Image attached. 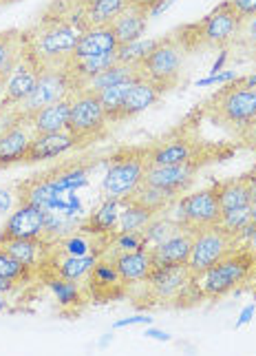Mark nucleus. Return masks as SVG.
<instances>
[{
  "label": "nucleus",
  "mask_w": 256,
  "mask_h": 356,
  "mask_svg": "<svg viewBox=\"0 0 256 356\" xmlns=\"http://www.w3.org/2000/svg\"><path fill=\"white\" fill-rule=\"evenodd\" d=\"M252 314H254V305H248V308H246V310H243L241 318H239V325H243V323H248Z\"/></svg>",
  "instance_id": "42"
},
{
  "label": "nucleus",
  "mask_w": 256,
  "mask_h": 356,
  "mask_svg": "<svg viewBox=\"0 0 256 356\" xmlns=\"http://www.w3.org/2000/svg\"><path fill=\"white\" fill-rule=\"evenodd\" d=\"M184 193H177V191H170V188H160V186H151V184L142 181L139 186L133 191L126 200L142 204L144 208H148L155 215H164L170 206H173Z\"/></svg>",
  "instance_id": "26"
},
{
  "label": "nucleus",
  "mask_w": 256,
  "mask_h": 356,
  "mask_svg": "<svg viewBox=\"0 0 256 356\" xmlns=\"http://www.w3.org/2000/svg\"><path fill=\"white\" fill-rule=\"evenodd\" d=\"M243 20L246 18L234 9L232 0H223L201 20L181 24L175 31H170V35L181 44L186 54L214 51V49H228L232 44Z\"/></svg>",
  "instance_id": "2"
},
{
  "label": "nucleus",
  "mask_w": 256,
  "mask_h": 356,
  "mask_svg": "<svg viewBox=\"0 0 256 356\" xmlns=\"http://www.w3.org/2000/svg\"><path fill=\"white\" fill-rule=\"evenodd\" d=\"M5 87H7V73H0V100L5 95Z\"/></svg>",
  "instance_id": "44"
},
{
  "label": "nucleus",
  "mask_w": 256,
  "mask_h": 356,
  "mask_svg": "<svg viewBox=\"0 0 256 356\" xmlns=\"http://www.w3.org/2000/svg\"><path fill=\"white\" fill-rule=\"evenodd\" d=\"M146 337H153V339H157V341H168V339H170V334H166V332H157V330H148V332H146Z\"/></svg>",
  "instance_id": "43"
},
{
  "label": "nucleus",
  "mask_w": 256,
  "mask_h": 356,
  "mask_svg": "<svg viewBox=\"0 0 256 356\" xmlns=\"http://www.w3.org/2000/svg\"><path fill=\"white\" fill-rule=\"evenodd\" d=\"M84 288L93 303H111L119 299H128V284L113 261V257L104 252L95 261L91 273L84 279Z\"/></svg>",
  "instance_id": "13"
},
{
  "label": "nucleus",
  "mask_w": 256,
  "mask_h": 356,
  "mask_svg": "<svg viewBox=\"0 0 256 356\" xmlns=\"http://www.w3.org/2000/svg\"><path fill=\"white\" fill-rule=\"evenodd\" d=\"M142 78L139 71L135 65H121V63H115L113 67L104 69L102 73H97L93 80H89L84 84L82 91H91V93H100L102 89H108L113 87V84H119V82H133Z\"/></svg>",
  "instance_id": "29"
},
{
  "label": "nucleus",
  "mask_w": 256,
  "mask_h": 356,
  "mask_svg": "<svg viewBox=\"0 0 256 356\" xmlns=\"http://www.w3.org/2000/svg\"><path fill=\"white\" fill-rule=\"evenodd\" d=\"M117 38L111 29V24L104 27H93L80 33V40L76 44L73 58H89V56H104V54H115L117 51Z\"/></svg>",
  "instance_id": "23"
},
{
  "label": "nucleus",
  "mask_w": 256,
  "mask_h": 356,
  "mask_svg": "<svg viewBox=\"0 0 256 356\" xmlns=\"http://www.w3.org/2000/svg\"><path fill=\"white\" fill-rule=\"evenodd\" d=\"M216 191H219V202H221V211H230V208H241V206L252 204L248 181L243 177L216 181Z\"/></svg>",
  "instance_id": "31"
},
{
  "label": "nucleus",
  "mask_w": 256,
  "mask_h": 356,
  "mask_svg": "<svg viewBox=\"0 0 256 356\" xmlns=\"http://www.w3.org/2000/svg\"><path fill=\"white\" fill-rule=\"evenodd\" d=\"M135 323H151L148 316H133V318H124V321H117L115 327H124V325H135Z\"/></svg>",
  "instance_id": "41"
},
{
  "label": "nucleus",
  "mask_w": 256,
  "mask_h": 356,
  "mask_svg": "<svg viewBox=\"0 0 256 356\" xmlns=\"http://www.w3.org/2000/svg\"><path fill=\"white\" fill-rule=\"evenodd\" d=\"M40 71H42V67L22 49V58L18 60V65L11 69V73L7 76V87H5L3 100H0V108L7 113L16 111V108L33 93L35 84H38V78H40Z\"/></svg>",
  "instance_id": "14"
},
{
  "label": "nucleus",
  "mask_w": 256,
  "mask_h": 356,
  "mask_svg": "<svg viewBox=\"0 0 256 356\" xmlns=\"http://www.w3.org/2000/svg\"><path fill=\"white\" fill-rule=\"evenodd\" d=\"M80 31L69 22L40 16L31 27L22 29V44L35 63L42 69L67 67L73 58Z\"/></svg>",
  "instance_id": "3"
},
{
  "label": "nucleus",
  "mask_w": 256,
  "mask_h": 356,
  "mask_svg": "<svg viewBox=\"0 0 256 356\" xmlns=\"http://www.w3.org/2000/svg\"><path fill=\"white\" fill-rule=\"evenodd\" d=\"M199 108H194L175 129H170L160 140L148 144V166H175V164H212L221 162L234 149H228L225 144H212L201 138L199 133Z\"/></svg>",
  "instance_id": "1"
},
{
  "label": "nucleus",
  "mask_w": 256,
  "mask_h": 356,
  "mask_svg": "<svg viewBox=\"0 0 256 356\" xmlns=\"http://www.w3.org/2000/svg\"><path fill=\"white\" fill-rule=\"evenodd\" d=\"M71 97V115L67 131L76 138V151L87 149V146L100 142L108 133V115L100 102L97 93L78 91Z\"/></svg>",
  "instance_id": "9"
},
{
  "label": "nucleus",
  "mask_w": 256,
  "mask_h": 356,
  "mask_svg": "<svg viewBox=\"0 0 256 356\" xmlns=\"http://www.w3.org/2000/svg\"><path fill=\"white\" fill-rule=\"evenodd\" d=\"M5 122H7V111H3V108H0V129L5 127Z\"/></svg>",
  "instance_id": "47"
},
{
  "label": "nucleus",
  "mask_w": 256,
  "mask_h": 356,
  "mask_svg": "<svg viewBox=\"0 0 256 356\" xmlns=\"http://www.w3.org/2000/svg\"><path fill=\"white\" fill-rule=\"evenodd\" d=\"M148 18L151 14L144 11L139 7H133L128 5L117 18H113L111 22V29L115 33V38L119 44H128V42H135L142 40L146 29H148Z\"/></svg>",
  "instance_id": "24"
},
{
  "label": "nucleus",
  "mask_w": 256,
  "mask_h": 356,
  "mask_svg": "<svg viewBox=\"0 0 256 356\" xmlns=\"http://www.w3.org/2000/svg\"><path fill=\"white\" fill-rule=\"evenodd\" d=\"M42 284L53 292V297L58 299L60 312L67 316H76L84 310V305L91 303L84 281H71L62 277H40Z\"/></svg>",
  "instance_id": "19"
},
{
  "label": "nucleus",
  "mask_w": 256,
  "mask_h": 356,
  "mask_svg": "<svg viewBox=\"0 0 256 356\" xmlns=\"http://www.w3.org/2000/svg\"><path fill=\"white\" fill-rule=\"evenodd\" d=\"M108 254L113 257L119 275L124 277V281L128 284V294L133 290H137L153 270V257H151V250H146V248H135L126 252H108Z\"/></svg>",
  "instance_id": "21"
},
{
  "label": "nucleus",
  "mask_w": 256,
  "mask_h": 356,
  "mask_svg": "<svg viewBox=\"0 0 256 356\" xmlns=\"http://www.w3.org/2000/svg\"><path fill=\"white\" fill-rule=\"evenodd\" d=\"M69 115H71V97H65V100L35 111L33 115H29L22 122H27L33 133H56V131L67 129Z\"/></svg>",
  "instance_id": "25"
},
{
  "label": "nucleus",
  "mask_w": 256,
  "mask_h": 356,
  "mask_svg": "<svg viewBox=\"0 0 256 356\" xmlns=\"http://www.w3.org/2000/svg\"><path fill=\"white\" fill-rule=\"evenodd\" d=\"M192 239H194V232H190V230H179L177 235L168 237L162 243H157L155 248H151L153 266L188 264L190 252H192Z\"/></svg>",
  "instance_id": "22"
},
{
  "label": "nucleus",
  "mask_w": 256,
  "mask_h": 356,
  "mask_svg": "<svg viewBox=\"0 0 256 356\" xmlns=\"http://www.w3.org/2000/svg\"><path fill=\"white\" fill-rule=\"evenodd\" d=\"M126 3L133 5V7H139L144 11H148V14H155V11L162 9L164 0H126Z\"/></svg>",
  "instance_id": "39"
},
{
  "label": "nucleus",
  "mask_w": 256,
  "mask_h": 356,
  "mask_svg": "<svg viewBox=\"0 0 256 356\" xmlns=\"http://www.w3.org/2000/svg\"><path fill=\"white\" fill-rule=\"evenodd\" d=\"M133 82H135V80H133ZM133 82H119V84H113V87L102 89L100 93H97V97H100V102H102L111 124H113V118L119 111V106H121V102H124V97H126Z\"/></svg>",
  "instance_id": "35"
},
{
  "label": "nucleus",
  "mask_w": 256,
  "mask_h": 356,
  "mask_svg": "<svg viewBox=\"0 0 256 356\" xmlns=\"http://www.w3.org/2000/svg\"><path fill=\"white\" fill-rule=\"evenodd\" d=\"M192 273L188 264L153 266L144 284L128 294L137 308H175L179 294L190 284Z\"/></svg>",
  "instance_id": "6"
},
{
  "label": "nucleus",
  "mask_w": 256,
  "mask_h": 356,
  "mask_svg": "<svg viewBox=\"0 0 256 356\" xmlns=\"http://www.w3.org/2000/svg\"><path fill=\"white\" fill-rule=\"evenodd\" d=\"M119 208H121L119 200H106L93 215H89V219L80 228L93 232V235L115 237L117 222H119Z\"/></svg>",
  "instance_id": "28"
},
{
  "label": "nucleus",
  "mask_w": 256,
  "mask_h": 356,
  "mask_svg": "<svg viewBox=\"0 0 256 356\" xmlns=\"http://www.w3.org/2000/svg\"><path fill=\"white\" fill-rule=\"evenodd\" d=\"M201 168H203L201 164H194V162L175 164V166H148L146 168L144 181L151 184V186L186 193L188 186L194 181V175H197Z\"/></svg>",
  "instance_id": "20"
},
{
  "label": "nucleus",
  "mask_w": 256,
  "mask_h": 356,
  "mask_svg": "<svg viewBox=\"0 0 256 356\" xmlns=\"http://www.w3.org/2000/svg\"><path fill=\"white\" fill-rule=\"evenodd\" d=\"M203 294V301L223 299L232 292H246L248 284L254 292L256 288V252L248 245H241L234 252L223 257L205 273L192 277Z\"/></svg>",
  "instance_id": "5"
},
{
  "label": "nucleus",
  "mask_w": 256,
  "mask_h": 356,
  "mask_svg": "<svg viewBox=\"0 0 256 356\" xmlns=\"http://www.w3.org/2000/svg\"><path fill=\"white\" fill-rule=\"evenodd\" d=\"M254 297H256V288H254Z\"/></svg>",
  "instance_id": "49"
},
{
  "label": "nucleus",
  "mask_w": 256,
  "mask_h": 356,
  "mask_svg": "<svg viewBox=\"0 0 256 356\" xmlns=\"http://www.w3.org/2000/svg\"><path fill=\"white\" fill-rule=\"evenodd\" d=\"M3 248L18 259L20 264L33 268L35 273H38L40 264L44 261L46 257V250H49V241L44 237H33V239H11V241H5L0 243Z\"/></svg>",
  "instance_id": "27"
},
{
  "label": "nucleus",
  "mask_w": 256,
  "mask_h": 356,
  "mask_svg": "<svg viewBox=\"0 0 256 356\" xmlns=\"http://www.w3.org/2000/svg\"><path fill=\"white\" fill-rule=\"evenodd\" d=\"M71 87H73V82H71L67 67L42 69L33 93L16 108V111H9V113L14 118H18V120H27L35 111H40V108H44L49 104H56L60 100H65V97H69Z\"/></svg>",
  "instance_id": "12"
},
{
  "label": "nucleus",
  "mask_w": 256,
  "mask_h": 356,
  "mask_svg": "<svg viewBox=\"0 0 256 356\" xmlns=\"http://www.w3.org/2000/svg\"><path fill=\"white\" fill-rule=\"evenodd\" d=\"M18 288H20V286L16 284V281L0 277V294H11V292H16Z\"/></svg>",
  "instance_id": "40"
},
{
  "label": "nucleus",
  "mask_w": 256,
  "mask_h": 356,
  "mask_svg": "<svg viewBox=\"0 0 256 356\" xmlns=\"http://www.w3.org/2000/svg\"><path fill=\"white\" fill-rule=\"evenodd\" d=\"M186 56L188 54L181 49V44L168 33L164 38H157L155 47L137 63V71L142 78L151 80L155 87H160L162 93H168L179 87Z\"/></svg>",
  "instance_id": "7"
},
{
  "label": "nucleus",
  "mask_w": 256,
  "mask_h": 356,
  "mask_svg": "<svg viewBox=\"0 0 256 356\" xmlns=\"http://www.w3.org/2000/svg\"><path fill=\"white\" fill-rule=\"evenodd\" d=\"M31 140H33V131L27 122L7 113L5 127L0 129V170L14 164H24Z\"/></svg>",
  "instance_id": "16"
},
{
  "label": "nucleus",
  "mask_w": 256,
  "mask_h": 356,
  "mask_svg": "<svg viewBox=\"0 0 256 356\" xmlns=\"http://www.w3.org/2000/svg\"><path fill=\"white\" fill-rule=\"evenodd\" d=\"M7 294H0V312H3V310H7Z\"/></svg>",
  "instance_id": "46"
},
{
  "label": "nucleus",
  "mask_w": 256,
  "mask_h": 356,
  "mask_svg": "<svg viewBox=\"0 0 256 356\" xmlns=\"http://www.w3.org/2000/svg\"><path fill=\"white\" fill-rule=\"evenodd\" d=\"M49 208L35 204H18V208L7 217V222L0 230V243L11 239H33L42 237L46 228Z\"/></svg>",
  "instance_id": "15"
},
{
  "label": "nucleus",
  "mask_w": 256,
  "mask_h": 356,
  "mask_svg": "<svg viewBox=\"0 0 256 356\" xmlns=\"http://www.w3.org/2000/svg\"><path fill=\"white\" fill-rule=\"evenodd\" d=\"M170 208H175V213L170 217H173L181 228L190 232H197V230L219 224V219H221V213H223L221 202H219L216 184H212L208 188H201L197 193L181 195Z\"/></svg>",
  "instance_id": "11"
},
{
  "label": "nucleus",
  "mask_w": 256,
  "mask_h": 356,
  "mask_svg": "<svg viewBox=\"0 0 256 356\" xmlns=\"http://www.w3.org/2000/svg\"><path fill=\"white\" fill-rule=\"evenodd\" d=\"M241 245H246V243L241 241L237 232H230L219 224L197 230L194 232L192 252L188 259V268H190L192 277L205 273V270L212 268L216 261H221L230 252L241 248Z\"/></svg>",
  "instance_id": "10"
},
{
  "label": "nucleus",
  "mask_w": 256,
  "mask_h": 356,
  "mask_svg": "<svg viewBox=\"0 0 256 356\" xmlns=\"http://www.w3.org/2000/svg\"><path fill=\"white\" fill-rule=\"evenodd\" d=\"M71 151H76V138L65 129L56 133H33V140L29 144L24 164L44 162V159L62 157Z\"/></svg>",
  "instance_id": "17"
},
{
  "label": "nucleus",
  "mask_w": 256,
  "mask_h": 356,
  "mask_svg": "<svg viewBox=\"0 0 256 356\" xmlns=\"http://www.w3.org/2000/svg\"><path fill=\"white\" fill-rule=\"evenodd\" d=\"M250 224H254L252 222V204L241 206V208H230V211H223L221 213V219H219V226H223L230 232H237L239 237H241V230L248 228Z\"/></svg>",
  "instance_id": "36"
},
{
  "label": "nucleus",
  "mask_w": 256,
  "mask_h": 356,
  "mask_svg": "<svg viewBox=\"0 0 256 356\" xmlns=\"http://www.w3.org/2000/svg\"><path fill=\"white\" fill-rule=\"evenodd\" d=\"M148 168L146 146H124L111 155V164L102 179V193L106 200H124L144 181Z\"/></svg>",
  "instance_id": "8"
},
{
  "label": "nucleus",
  "mask_w": 256,
  "mask_h": 356,
  "mask_svg": "<svg viewBox=\"0 0 256 356\" xmlns=\"http://www.w3.org/2000/svg\"><path fill=\"white\" fill-rule=\"evenodd\" d=\"M155 42L157 40H135V42H128V44H119L117 51H115L117 63L137 67V63L142 58H146V54H148L151 49L155 47Z\"/></svg>",
  "instance_id": "37"
},
{
  "label": "nucleus",
  "mask_w": 256,
  "mask_h": 356,
  "mask_svg": "<svg viewBox=\"0 0 256 356\" xmlns=\"http://www.w3.org/2000/svg\"><path fill=\"white\" fill-rule=\"evenodd\" d=\"M248 248H252L256 252V224H254V232H252L250 239H248Z\"/></svg>",
  "instance_id": "45"
},
{
  "label": "nucleus",
  "mask_w": 256,
  "mask_h": 356,
  "mask_svg": "<svg viewBox=\"0 0 256 356\" xmlns=\"http://www.w3.org/2000/svg\"><path fill=\"white\" fill-rule=\"evenodd\" d=\"M230 47H234V51L241 54L243 58L254 60L256 63V16H250L243 20L237 38L232 40Z\"/></svg>",
  "instance_id": "34"
},
{
  "label": "nucleus",
  "mask_w": 256,
  "mask_h": 356,
  "mask_svg": "<svg viewBox=\"0 0 256 356\" xmlns=\"http://www.w3.org/2000/svg\"><path fill=\"white\" fill-rule=\"evenodd\" d=\"M162 89L155 87L151 80L146 78H137L135 82L130 84V89L124 97V102H121L119 111L115 113L113 118V124H119V122H126L130 118H135L139 113H144L146 108L155 106L157 102L162 100Z\"/></svg>",
  "instance_id": "18"
},
{
  "label": "nucleus",
  "mask_w": 256,
  "mask_h": 356,
  "mask_svg": "<svg viewBox=\"0 0 256 356\" xmlns=\"http://www.w3.org/2000/svg\"><path fill=\"white\" fill-rule=\"evenodd\" d=\"M121 208H119V222H117V230L115 235H124V232H137L144 230L146 224L151 222L153 217H157L153 211L144 208L142 204H135L130 200H119Z\"/></svg>",
  "instance_id": "30"
},
{
  "label": "nucleus",
  "mask_w": 256,
  "mask_h": 356,
  "mask_svg": "<svg viewBox=\"0 0 256 356\" xmlns=\"http://www.w3.org/2000/svg\"><path fill=\"white\" fill-rule=\"evenodd\" d=\"M0 7H3V0H0Z\"/></svg>",
  "instance_id": "48"
},
{
  "label": "nucleus",
  "mask_w": 256,
  "mask_h": 356,
  "mask_svg": "<svg viewBox=\"0 0 256 356\" xmlns=\"http://www.w3.org/2000/svg\"><path fill=\"white\" fill-rule=\"evenodd\" d=\"M22 29H7L0 31V73H11L22 58Z\"/></svg>",
  "instance_id": "32"
},
{
  "label": "nucleus",
  "mask_w": 256,
  "mask_h": 356,
  "mask_svg": "<svg viewBox=\"0 0 256 356\" xmlns=\"http://www.w3.org/2000/svg\"><path fill=\"white\" fill-rule=\"evenodd\" d=\"M232 5L243 18L256 16V0H232Z\"/></svg>",
  "instance_id": "38"
},
{
  "label": "nucleus",
  "mask_w": 256,
  "mask_h": 356,
  "mask_svg": "<svg viewBox=\"0 0 256 356\" xmlns=\"http://www.w3.org/2000/svg\"><path fill=\"white\" fill-rule=\"evenodd\" d=\"M0 277L16 281L18 286H24V284H29V281L38 279V273H35L33 268L20 264L18 259H14V257L0 245Z\"/></svg>",
  "instance_id": "33"
},
{
  "label": "nucleus",
  "mask_w": 256,
  "mask_h": 356,
  "mask_svg": "<svg viewBox=\"0 0 256 356\" xmlns=\"http://www.w3.org/2000/svg\"><path fill=\"white\" fill-rule=\"evenodd\" d=\"M197 108L203 120L239 138L256 122V87H250L246 80L230 82L214 91L205 102L197 104Z\"/></svg>",
  "instance_id": "4"
}]
</instances>
